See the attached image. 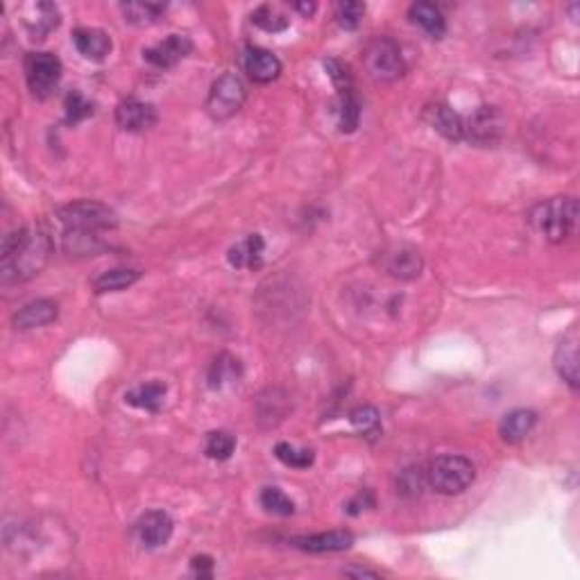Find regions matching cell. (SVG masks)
<instances>
[{"label":"cell","instance_id":"6da1fadb","mask_svg":"<svg viewBox=\"0 0 580 580\" xmlns=\"http://www.w3.org/2000/svg\"><path fill=\"white\" fill-rule=\"evenodd\" d=\"M52 254L51 234L41 227H21L7 234L0 245L3 283H23L37 277Z\"/></svg>","mask_w":580,"mask_h":580},{"label":"cell","instance_id":"7a4b0ae2","mask_svg":"<svg viewBox=\"0 0 580 580\" xmlns=\"http://www.w3.org/2000/svg\"><path fill=\"white\" fill-rule=\"evenodd\" d=\"M530 225L551 243H565L578 229V202L571 196L551 198L530 211Z\"/></svg>","mask_w":580,"mask_h":580},{"label":"cell","instance_id":"3957f363","mask_svg":"<svg viewBox=\"0 0 580 580\" xmlns=\"http://www.w3.org/2000/svg\"><path fill=\"white\" fill-rule=\"evenodd\" d=\"M64 234H84V236H100L103 232L116 229L118 218L107 205L96 200H78L61 207L57 211Z\"/></svg>","mask_w":580,"mask_h":580},{"label":"cell","instance_id":"277c9868","mask_svg":"<svg viewBox=\"0 0 580 580\" xmlns=\"http://www.w3.org/2000/svg\"><path fill=\"white\" fill-rule=\"evenodd\" d=\"M424 476H427V485L437 494L445 497H454V494L465 493L476 478V467L472 460L465 456H437L436 460L424 467Z\"/></svg>","mask_w":580,"mask_h":580},{"label":"cell","instance_id":"5b68a950","mask_svg":"<svg viewBox=\"0 0 580 580\" xmlns=\"http://www.w3.org/2000/svg\"><path fill=\"white\" fill-rule=\"evenodd\" d=\"M363 66L374 82L391 84L406 75L401 48L391 37H374L363 51Z\"/></svg>","mask_w":580,"mask_h":580},{"label":"cell","instance_id":"8992f818","mask_svg":"<svg viewBox=\"0 0 580 580\" xmlns=\"http://www.w3.org/2000/svg\"><path fill=\"white\" fill-rule=\"evenodd\" d=\"M247 98L245 84L234 73H225L211 84L209 96H207V114L214 121H229L243 109Z\"/></svg>","mask_w":580,"mask_h":580},{"label":"cell","instance_id":"52a82bcc","mask_svg":"<svg viewBox=\"0 0 580 580\" xmlns=\"http://www.w3.org/2000/svg\"><path fill=\"white\" fill-rule=\"evenodd\" d=\"M503 127H506L503 114L493 105H481L469 116H463V141L478 148H490L502 141Z\"/></svg>","mask_w":580,"mask_h":580},{"label":"cell","instance_id":"ba28073f","mask_svg":"<svg viewBox=\"0 0 580 580\" xmlns=\"http://www.w3.org/2000/svg\"><path fill=\"white\" fill-rule=\"evenodd\" d=\"M64 66L52 52H30L25 57V79L34 98H48L60 84Z\"/></svg>","mask_w":580,"mask_h":580},{"label":"cell","instance_id":"9c48e42d","mask_svg":"<svg viewBox=\"0 0 580 580\" xmlns=\"http://www.w3.org/2000/svg\"><path fill=\"white\" fill-rule=\"evenodd\" d=\"M134 530L141 547L161 548L170 542L175 524H172V517L168 515L166 511H152V512H145V515L136 521Z\"/></svg>","mask_w":580,"mask_h":580},{"label":"cell","instance_id":"30bf717a","mask_svg":"<svg viewBox=\"0 0 580 580\" xmlns=\"http://www.w3.org/2000/svg\"><path fill=\"white\" fill-rule=\"evenodd\" d=\"M241 66L247 78L256 84H268L281 75V61L277 55L259 46H247L241 55Z\"/></svg>","mask_w":580,"mask_h":580},{"label":"cell","instance_id":"8fae6325","mask_svg":"<svg viewBox=\"0 0 580 580\" xmlns=\"http://www.w3.org/2000/svg\"><path fill=\"white\" fill-rule=\"evenodd\" d=\"M578 343L580 336L575 327H571L556 347V356H553V365H556L557 376L569 385L571 391H578Z\"/></svg>","mask_w":580,"mask_h":580},{"label":"cell","instance_id":"7c38bea8","mask_svg":"<svg viewBox=\"0 0 580 580\" xmlns=\"http://www.w3.org/2000/svg\"><path fill=\"white\" fill-rule=\"evenodd\" d=\"M190 52H193V41L186 34H170V37H166L157 46L145 48L143 60L148 64L157 66V69L166 70L180 64L181 60H186Z\"/></svg>","mask_w":580,"mask_h":580},{"label":"cell","instance_id":"4fadbf2b","mask_svg":"<svg viewBox=\"0 0 580 580\" xmlns=\"http://www.w3.org/2000/svg\"><path fill=\"white\" fill-rule=\"evenodd\" d=\"M157 109L152 103L125 98L116 107V125L125 132H145L157 125Z\"/></svg>","mask_w":580,"mask_h":580},{"label":"cell","instance_id":"5bb4252c","mask_svg":"<svg viewBox=\"0 0 580 580\" xmlns=\"http://www.w3.org/2000/svg\"><path fill=\"white\" fill-rule=\"evenodd\" d=\"M383 268L385 272L392 274L395 279L410 281V279H418L422 274L424 261L415 247L397 245L383 254Z\"/></svg>","mask_w":580,"mask_h":580},{"label":"cell","instance_id":"9a60e30c","mask_svg":"<svg viewBox=\"0 0 580 580\" xmlns=\"http://www.w3.org/2000/svg\"><path fill=\"white\" fill-rule=\"evenodd\" d=\"M60 10L55 3H32L23 7V25L32 39H46L60 25Z\"/></svg>","mask_w":580,"mask_h":580},{"label":"cell","instance_id":"2e32d148","mask_svg":"<svg viewBox=\"0 0 580 580\" xmlns=\"http://www.w3.org/2000/svg\"><path fill=\"white\" fill-rule=\"evenodd\" d=\"M295 548H302L308 553H336L347 551L354 544V535L349 530H329V533L304 535V538L290 539Z\"/></svg>","mask_w":580,"mask_h":580},{"label":"cell","instance_id":"e0dca14e","mask_svg":"<svg viewBox=\"0 0 580 580\" xmlns=\"http://www.w3.org/2000/svg\"><path fill=\"white\" fill-rule=\"evenodd\" d=\"M57 316H60V307L52 299H34V302L19 308L14 313V318H12V322H14L16 329L30 331L37 329V327L51 325V322L57 320Z\"/></svg>","mask_w":580,"mask_h":580},{"label":"cell","instance_id":"ac0fdd59","mask_svg":"<svg viewBox=\"0 0 580 580\" xmlns=\"http://www.w3.org/2000/svg\"><path fill=\"white\" fill-rule=\"evenodd\" d=\"M424 121L440 132L449 141H463V116L456 114L449 105L436 103L424 109Z\"/></svg>","mask_w":580,"mask_h":580},{"label":"cell","instance_id":"d6986e66","mask_svg":"<svg viewBox=\"0 0 580 580\" xmlns=\"http://www.w3.org/2000/svg\"><path fill=\"white\" fill-rule=\"evenodd\" d=\"M73 43L79 55L91 61H103L112 52V37L98 28H78L73 32Z\"/></svg>","mask_w":580,"mask_h":580},{"label":"cell","instance_id":"ffe728a7","mask_svg":"<svg viewBox=\"0 0 580 580\" xmlns=\"http://www.w3.org/2000/svg\"><path fill=\"white\" fill-rule=\"evenodd\" d=\"M263 250L265 243L261 234H250L243 241H238L232 250L227 252V259L234 268L238 270H254L261 268L263 263Z\"/></svg>","mask_w":580,"mask_h":580},{"label":"cell","instance_id":"44dd1931","mask_svg":"<svg viewBox=\"0 0 580 580\" xmlns=\"http://www.w3.org/2000/svg\"><path fill=\"white\" fill-rule=\"evenodd\" d=\"M538 424V413L530 409H517L508 413L499 424V436L506 445H520Z\"/></svg>","mask_w":580,"mask_h":580},{"label":"cell","instance_id":"7402d4cb","mask_svg":"<svg viewBox=\"0 0 580 580\" xmlns=\"http://www.w3.org/2000/svg\"><path fill=\"white\" fill-rule=\"evenodd\" d=\"M410 23L418 25L419 30L428 34L431 39H442L447 32V21L445 14L440 12V7H436L433 3H413L409 10Z\"/></svg>","mask_w":580,"mask_h":580},{"label":"cell","instance_id":"603a6c76","mask_svg":"<svg viewBox=\"0 0 580 580\" xmlns=\"http://www.w3.org/2000/svg\"><path fill=\"white\" fill-rule=\"evenodd\" d=\"M163 397H166V383L161 381H150V383H141L125 392V401L134 409L145 410V413H159L163 406Z\"/></svg>","mask_w":580,"mask_h":580},{"label":"cell","instance_id":"cb8c5ba5","mask_svg":"<svg viewBox=\"0 0 580 580\" xmlns=\"http://www.w3.org/2000/svg\"><path fill=\"white\" fill-rule=\"evenodd\" d=\"M141 272L139 270H130V268H114L103 272L100 277L93 279V290L98 295L105 293H118V290H125L130 288L132 283L139 281Z\"/></svg>","mask_w":580,"mask_h":580},{"label":"cell","instance_id":"d4e9b609","mask_svg":"<svg viewBox=\"0 0 580 580\" xmlns=\"http://www.w3.org/2000/svg\"><path fill=\"white\" fill-rule=\"evenodd\" d=\"M121 12L125 16V23L136 25V28H148L161 19L166 5L163 3H123Z\"/></svg>","mask_w":580,"mask_h":580},{"label":"cell","instance_id":"484cf974","mask_svg":"<svg viewBox=\"0 0 580 580\" xmlns=\"http://www.w3.org/2000/svg\"><path fill=\"white\" fill-rule=\"evenodd\" d=\"M243 374V365L238 358H234L232 354H220V356L214 358L209 367V385L211 388H223L225 383H232V381H238Z\"/></svg>","mask_w":580,"mask_h":580},{"label":"cell","instance_id":"4316f807","mask_svg":"<svg viewBox=\"0 0 580 580\" xmlns=\"http://www.w3.org/2000/svg\"><path fill=\"white\" fill-rule=\"evenodd\" d=\"M358 123H361V100L354 93V88L338 93V127L345 134L356 132Z\"/></svg>","mask_w":580,"mask_h":580},{"label":"cell","instance_id":"83f0119b","mask_svg":"<svg viewBox=\"0 0 580 580\" xmlns=\"http://www.w3.org/2000/svg\"><path fill=\"white\" fill-rule=\"evenodd\" d=\"M261 506L270 512V515L277 517H290L295 512V503L293 499L286 497L279 488H263L261 490L259 497Z\"/></svg>","mask_w":580,"mask_h":580},{"label":"cell","instance_id":"f1b7e54d","mask_svg":"<svg viewBox=\"0 0 580 580\" xmlns=\"http://www.w3.org/2000/svg\"><path fill=\"white\" fill-rule=\"evenodd\" d=\"M236 449V437L227 431H211L207 436L205 454L214 460H229Z\"/></svg>","mask_w":580,"mask_h":580},{"label":"cell","instance_id":"f546056e","mask_svg":"<svg viewBox=\"0 0 580 580\" xmlns=\"http://www.w3.org/2000/svg\"><path fill=\"white\" fill-rule=\"evenodd\" d=\"M274 456H277L283 465L295 469L311 467L313 460H316V454H313L311 449H295L293 445H286V442H279V445L274 447Z\"/></svg>","mask_w":580,"mask_h":580},{"label":"cell","instance_id":"4dcf8cb0","mask_svg":"<svg viewBox=\"0 0 580 580\" xmlns=\"http://www.w3.org/2000/svg\"><path fill=\"white\" fill-rule=\"evenodd\" d=\"M66 109V123L69 125H78V123L87 121L88 116H93V103H88L79 91H70L64 100Z\"/></svg>","mask_w":580,"mask_h":580},{"label":"cell","instance_id":"1f68e13d","mask_svg":"<svg viewBox=\"0 0 580 580\" xmlns=\"http://www.w3.org/2000/svg\"><path fill=\"white\" fill-rule=\"evenodd\" d=\"M252 23H254L256 28L265 30V32L274 34V32H283V30L290 25V21H288L281 12L274 10V7L263 5V7H259L254 14H252Z\"/></svg>","mask_w":580,"mask_h":580},{"label":"cell","instance_id":"d6a6232c","mask_svg":"<svg viewBox=\"0 0 580 580\" xmlns=\"http://www.w3.org/2000/svg\"><path fill=\"white\" fill-rule=\"evenodd\" d=\"M349 419H352L354 427L361 433H367V436H379L381 431V418L379 410L372 409V406H358L349 413Z\"/></svg>","mask_w":580,"mask_h":580},{"label":"cell","instance_id":"836d02e7","mask_svg":"<svg viewBox=\"0 0 580 580\" xmlns=\"http://www.w3.org/2000/svg\"><path fill=\"white\" fill-rule=\"evenodd\" d=\"M363 14H365V5L356 0H343L336 5V21L343 30H356Z\"/></svg>","mask_w":580,"mask_h":580},{"label":"cell","instance_id":"e575fe53","mask_svg":"<svg viewBox=\"0 0 580 580\" xmlns=\"http://www.w3.org/2000/svg\"><path fill=\"white\" fill-rule=\"evenodd\" d=\"M424 485H427L424 467H410L406 469V472H401V478H400L401 494H410V497H415V494L422 493Z\"/></svg>","mask_w":580,"mask_h":580},{"label":"cell","instance_id":"d590c367","mask_svg":"<svg viewBox=\"0 0 580 580\" xmlns=\"http://www.w3.org/2000/svg\"><path fill=\"white\" fill-rule=\"evenodd\" d=\"M325 69H327V73H329L331 82H334L336 91L340 93V91H347V88H354L352 87V73H349V69L343 64V61L327 60Z\"/></svg>","mask_w":580,"mask_h":580},{"label":"cell","instance_id":"8d00e7d4","mask_svg":"<svg viewBox=\"0 0 580 580\" xmlns=\"http://www.w3.org/2000/svg\"><path fill=\"white\" fill-rule=\"evenodd\" d=\"M211 566H214V560L207 556L193 557V569L198 571L200 575H211Z\"/></svg>","mask_w":580,"mask_h":580},{"label":"cell","instance_id":"74e56055","mask_svg":"<svg viewBox=\"0 0 580 580\" xmlns=\"http://www.w3.org/2000/svg\"><path fill=\"white\" fill-rule=\"evenodd\" d=\"M345 575H352V578H379V574L372 569H354V566H349V569H345Z\"/></svg>","mask_w":580,"mask_h":580},{"label":"cell","instance_id":"f35d334b","mask_svg":"<svg viewBox=\"0 0 580 580\" xmlns=\"http://www.w3.org/2000/svg\"><path fill=\"white\" fill-rule=\"evenodd\" d=\"M295 10H298V12H302V14L304 16H311L313 14V12H316V3H295Z\"/></svg>","mask_w":580,"mask_h":580}]
</instances>
